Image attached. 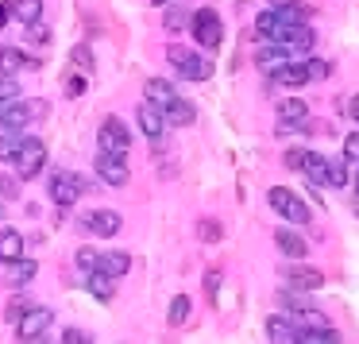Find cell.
<instances>
[{"mask_svg": "<svg viewBox=\"0 0 359 344\" xmlns=\"http://www.w3.org/2000/svg\"><path fill=\"white\" fill-rule=\"evenodd\" d=\"M266 205H271V209L278 213L282 220H290V225H305V220L313 217L309 205H305L302 197L294 194V190H286V186H274L271 194H266Z\"/></svg>", "mask_w": 359, "mask_h": 344, "instance_id": "1", "label": "cell"}, {"mask_svg": "<svg viewBox=\"0 0 359 344\" xmlns=\"http://www.w3.org/2000/svg\"><path fill=\"white\" fill-rule=\"evenodd\" d=\"M189 32H194V43L205 51H217L220 47V35H224V27H220V16L212 8H197L194 12V24H189Z\"/></svg>", "mask_w": 359, "mask_h": 344, "instance_id": "2", "label": "cell"}, {"mask_svg": "<svg viewBox=\"0 0 359 344\" xmlns=\"http://www.w3.org/2000/svg\"><path fill=\"white\" fill-rule=\"evenodd\" d=\"M97 143H101V151H109V155H120V159L132 151V135H128V128H124V120H120V117H104V120H101Z\"/></svg>", "mask_w": 359, "mask_h": 344, "instance_id": "3", "label": "cell"}, {"mask_svg": "<svg viewBox=\"0 0 359 344\" xmlns=\"http://www.w3.org/2000/svg\"><path fill=\"white\" fill-rule=\"evenodd\" d=\"M47 112H50V105L43 101V97L12 101V105H4V128H24V124H32V120L47 117Z\"/></svg>", "mask_w": 359, "mask_h": 344, "instance_id": "4", "label": "cell"}, {"mask_svg": "<svg viewBox=\"0 0 359 344\" xmlns=\"http://www.w3.org/2000/svg\"><path fill=\"white\" fill-rule=\"evenodd\" d=\"M12 163H16L20 178H35V174L47 166V143H43V140H24V147L16 151Z\"/></svg>", "mask_w": 359, "mask_h": 344, "instance_id": "5", "label": "cell"}, {"mask_svg": "<svg viewBox=\"0 0 359 344\" xmlns=\"http://www.w3.org/2000/svg\"><path fill=\"white\" fill-rule=\"evenodd\" d=\"M81 194H86V182H81L78 174L58 171L55 178H50V201H55V205H62V209H74Z\"/></svg>", "mask_w": 359, "mask_h": 344, "instance_id": "6", "label": "cell"}, {"mask_svg": "<svg viewBox=\"0 0 359 344\" xmlns=\"http://www.w3.org/2000/svg\"><path fill=\"white\" fill-rule=\"evenodd\" d=\"M50 321H55V313L47 310V305H27V313L20 317V325H16V333H20V340H39L43 333L50 329Z\"/></svg>", "mask_w": 359, "mask_h": 344, "instance_id": "7", "label": "cell"}, {"mask_svg": "<svg viewBox=\"0 0 359 344\" xmlns=\"http://www.w3.org/2000/svg\"><path fill=\"white\" fill-rule=\"evenodd\" d=\"M255 62H259V70H263L266 78H274L278 70H286V66L302 62V58H297L290 47H282V43H271V47H263V51L255 55Z\"/></svg>", "mask_w": 359, "mask_h": 344, "instance_id": "8", "label": "cell"}, {"mask_svg": "<svg viewBox=\"0 0 359 344\" xmlns=\"http://www.w3.org/2000/svg\"><path fill=\"white\" fill-rule=\"evenodd\" d=\"M93 171H97V178L109 182V186H128V178H132L124 159H120V155H109V151H97Z\"/></svg>", "mask_w": 359, "mask_h": 344, "instance_id": "9", "label": "cell"}, {"mask_svg": "<svg viewBox=\"0 0 359 344\" xmlns=\"http://www.w3.org/2000/svg\"><path fill=\"white\" fill-rule=\"evenodd\" d=\"M282 279H286L290 290H320L325 286V271H317V267H305V263H294L282 271Z\"/></svg>", "mask_w": 359, "mask_h": 344, "instance_id": "10", "label": "cell"}, {"mask_svg": "<svg viewBox=\"0 0 359 344\" xmlns=\"http://www.w3.org/2000/svg\"><path fill=\"white\" fill-rule=\"evenodd\" d=\"M266 336H271V344H297L302 340V329L286 313H274V317H266Z\"/></svg>", "mask_w": 359, "mask_h": 344, "instance_id": "11", "label": "cell"}, {"mask_svg": "<svg viewBox=\"0 0 359 344\" xmlns=\"http://www.w3.org/2000/svg\"><path fill=\"white\" fill-rule=\"evenodd\" d=\"M135 117H140V132L147 135V140H158V135L166 132V112L158 109V105L143 101V105H140V112H135Z\"/></svg>", "mask_w": 359, "mask_h": 344, "instance_id": "12", "label": "cell"}, {"mask_svg": "<svg viewBox=\"0 0 359 344\" xmlns=\"http://www.w3.org/2000/svg\"><path fill=\"white\" fill-rule=\"evenodd\" d=\"M305 117H309V105H305L302 97H286V101L278 105V132H286V128H302Z\"/></svg>", "mask_w": 359, "mask_h": 344, "instance_id": "13", "label": "cell"}, {"mask_svg": "<svg viewBox=\"0 0 359 344\" xmlns=\"http://www.w3.org/2000/svg\"><path fill=\"white\" fill-rule=\"evenodd\" d=\"M274 244H278V251L286 259H305V251H309V240H305L302 232H294V228H286V225L274 232Z\"/></svg>", "mask_w": 359, "mask_h": 344, "instance_id": "14", "label": "cell"}, {"mask_svg": "<svg viewBox=\"0 0 359 344\" xmlns=\"http://www.w3.org/2000/svg\"><path fill=\"white\" fill-rule=\"evenodd\" d=\"M35 271H39L35 259H8V263H4V282H8V286H24V282L35 279Z\"/></svg>", "mask_w": 359, "mask_h": 344, "instance_id": "15", "label": "cell"}, {"mask_svg": "<svg viewBox=\"0 0 359 344\" xmlns=\"http://www.w3.org/2000/svg\"><path fill=\"white\" fill-rule=\"evenodd\" d=\"M143 97H147L151 105H158V109H170V105L178 101V93H174V86L166 78H151L147 86H143Z\"/></svg>", "mask_w": 359, "mask_h": 344, "instance_id": "16", "label": "cell"}, {"mask_svg": "<svg viewBox=\"0 0 359 344\" xmlns=\"http://www.w3.org/2000/svg\"><path fill=\"white\" fill-rule=\"evenodd\" d=\"M302 174H305V182H309L313 190L328 186V159H325V155H317V151H309V155H305Z\"/></svg>", "mask_w": 359, "mask_h": 344, "instance_id": "17", "label": "cell"}, {"mask_svg": "<svg viewBox=\"0 0 359 344\" xmlns=\"http://www.w3.org/2000/svg\"><path fill=\"white\" fill-rule=\"evenodd\" d=\"M86 225H89V232H97V236H116L120 232V213H112V209H93L86 217Z\"/></svg>", "mask_w": 359, "mask_h": 344, "instance_id": "18", "label": "cell"}, {"mask_svg": "<svg viewBox=\"0 0 359 344\" xmlns=\"http://www.w3.org/2000/svg\"><path fill=\"white\" fill-rule=\"evenodd\" d=\"M271 81H274V86H282V89H302V86H309V70H305V58H302V62H294V66H286V70H278Z\"/></svg>", "mask_w": 359, "mask_h": 344, "instance_id": "19", "label": "cell"}, {"mask_svg": "<svg viewBox=\"0 0 359 344\" xmlns=\"http://www.w3.org/2000/svg\"><path fill=\"white\" fill-rule=\"evenodd\" d=\"M290 321H294L302 333H313V329H328V317L320 310H313V305H302V310H294V313H286Z\"/></svg>", "mask_w": 359, "mask_h": 344, "instance_id": "20", "label": "cell"}, {"mask_svg": "<svg viewBox=\"0 0 359 344\" xmlns=\"http://www.w3.org/2000/svg\"><path fill=\"white\" fill-rule=\"evenodd\" d=\"M86 286H89V294H93L97 302H112V298H116V279H112V274H104V271L86 274Z\"/></svg>", "mask_w": 359, "mask_h": 344, "instance_id": "21", "label": "cell"}, {"mask_svg": "<svg viewBox=\"0 0 359 344\" xmlns=\"http://www.w3.org/2000/svg\"><path fill=\"white\" fill-rule=\"evenodd\" d=\"M166 112V128H189L197 120V109L189 101H174L170 109H163Z\"/></svg>", "mask_w": 359, "mask_h": 344, "instance_id": "22", "label": "cell"}, {"mask_svg": "<svg viewBox=\"0 0 359 344\" xmlns=\"http://www.w3.org/2000/svg\"><path fill=\"white\" fill-rule=\"evenodd\" d=\"M12 16L20 20V24H39L43 20V0H12Z\"/></svg>", "mask_w": 359, "mask_h": 344, "instance_id": "23", "label": "cell"}, {"mask_svg": "<svg viewBox=\"0 0 359 344\" xmlns=\"http://www.w3.org/2000/svg\"><path fill=\"white\" fill-rule=\"evenodd\" d=\"M104 274H112V279H124L128 271H132V256L128 251H104Z\"/></svg>", "mask_w": 359, "mask_h": 344, "instance_id": "24", "label": "cell"}, {"mask_svg": "<svg viewBox=\"0 0 359 344\" xmlns=\"http://www.w3.org/2000/svg\"><path fill=\"white\" fill-rule=\"evenodd\" d=\"M20 251H24V236H20L16 228H4V232H0V256H4V263H8V259H24Z\"/></svg>", "mask_w": 359, "mask_h": 344, "instance_id": "25", "label": "cell"}, {"mask_svg": "<svg viewBox=\"0 0 359 344\" xmlns=\"http://www.w3.org/2000/svg\"><path fill=\"white\" fill-rule=\"evenodd\" d=\"M182 78H189V81H209L212 78V62L205 55H194L189 58V66L182 70Z\"/></svg>", "mask_w": 359, "mask_h": 344, "instance_id": "26", "label": "cell"}, {"mask_svg": "<svg viewBox=\"0 0 359 344\" xmlns=\"http://www.w3.org/2000/svg\"><path fill=\"white\" fill-rule=\"evenodd\" d=\"M101 267H104V251H97V248H81V251H78V271L97 274Z\"/></svg>", "mask_w": 359, "mask_h": 344, "instance_id": "27", "label": "cell"}, {"mask_svg": "<svg viewBox=\"0 0 359 344\" xmlns=\"http://www.w3.org/2000/svg\"><path fill=\"white\" fill-rule=\"evenodd\" d=\"M297 344H340V333H336L332 325L328 329H313V333H302V340Z\"/></svg>", "mask_w": 359, "mask_h": 344, "instance_id": "28", "label": "cell"}, {"mask_svg": "<svg viewBox=\"0 0 359 344\" xmlns=\"http://www.w3.org/2000/svg\"><path fill=\"white\" fill-rule=\"evenodd\" d=\"M4 66L16 70V66H43V62H39V58H27L24 51H16V47H4Z\"/></svg>", "mask_w": 359, "mask_h": 344, "instance_id": "29", "label": "cell"}, {"mask_svg": "<svg viewBox=\"0 0 359 344\" xmlns=\"http://www.w3.org/2000/svg\"><path fill=\"white\" fill-rule=\"evenodd\" d=\"M348 182H351V171H348V163H344V159H340V163H328V186H348Z\"/></svg>", "mask_w": 359, "mask_h": 344, "instance_id": "30", "label": "cell"}, {"mask_svg": "<svg viewBox=\"0 0 359 344\" xmlns=\"http://www.w3.org/2000/svg\"><path fill=\"white\" fill-rule=\"evenodd\" d=\"M189 302H194L189 294H178V298L170 302V325H182V321L189 317Z\"/></svg>", "mask_w": 359, "mask_h": 344, "instance_id": "31", "label": "cell"}, {"mask_svg": "<svg viewBox=\"0 0 359 344\" xmlns=\"http://www.w3.org/2000/svg\"><path fill=\"white\" fill-rule=\"evenodd\" d=\"M344 163H348V166L359 163V132H348V135H344Z\"/></svg>", "mask_w": 359, "mask_h": 344, "instance_id": "32", "label": "cell"}, {"mask_svg": "<svg viewBox=\"0 0 359 344\" xmlns=\"http://www.w3.org/2000/svg\"><path fill=\"white\" fill-rule=\"evenodd\" d=\"M305 70H309V81H320V78H328V62L325 58H305Z\"/></svg>", "mask_w": 359, "mask_h": 344, "instance_id": "33", "label": "cell"}, {"mask_svg": "<svg viewBox=\"0 0 359 344\" xmlns=\"http://www.w3.org/2000/svg\"><path fill=\"white\" fill-rule=\"evenodd\" d=\"M166 58H170V62L178 66V70H186L189 58H194V51H186V47H170V51H166Z\"/></svg>", "mask_w": 359, "mask_h": 344, "instance_id": "34", "label": "cell"}, {"mask_svg": "<svg viewBox=\"0 0 359 344\" xmlns=\"http://www.w3.org/2000/svg\"><path fill=\"white\" fill-rule=\"evenodd\" d=\"M62 93L66 97H81V93H86V78H81V74H70L66 86H62Z\"/></svg>", "mask_w": 359, "mask_h": 344, "instance_id": "35", "label": "cell"}, {"mask_svg": "<svg viewBox=\"0 0 359 344\" xmlns=\"http://www.w3.org/2000/svg\"><path fill=\"white\" fill-rule=\"evenodd\" d=\"M186 24H194V16H186V12H166V32H182Z\"/></svg>", "mask_w": 359, "mask_h": 344, "instance_id": "36", "label": "cell"}, {"mask_svg": "<svg viewBox=\"0 0 359 344\" xmlns=\"http://www.w3.org/2000/svg\"><path fill=\"white\" fill-rule=\"evenodd\" d=\"M305 155H309V151H297V147H290L286 155H282V163H286L290 171H302V166H305Z\"/></svg>", "mask_w": 359, "mask_h": 344, "instance_id": "37", "label": "cell"}, {"mask_svg": "<svg viewBox=\"0 0 359 344\" xmlns=\"http://www.w3.org/2000/svg\"><path fill=\"white\" fill-rule=\"evenodd\" d=\"M62 344H93V336H89L86 329H66V333H62Z\"/></svg>", "mask_w": 359, "mask_h": 344, "instance_id": "38", "label": "cell"}, {"mask_svg": "<svg viewBox=\"0 0 359 344\" xmlns=\"http://www.w3.org/2000/svg\"><path fill=\"white\" fill-rule=\"evenodd\" d=\"M217 290H220V271H209L205 274V294L217 298Z\"/></svg>", "mask_w": 359, "mask_h": 344, "instance_id": "39", "label": "cell"}, {"mask_svg": "<svg viewBox=\"0 0 359 344\" xmlns=\"http://www.w3.org/2000/svg\"><path fill=\"white\" fill-rule=\"evenodd\" d=\"M27 35H32L35 43H50V27H43V24H32V27H27Z\"/></svg>", "mask_w": 359, "mask_h": 344, "instance_id": "40", "label": "cell"}, {"mask_svg": "<svg viewBox=\"0 0 359 344\" xmlns=\"http://www.w3.org/2000/svg\"><path fill=\"white\" fill-rule=\"evenodd\" d=\"M74 58H78L81 70H89V66H93V55H89V47H78V51H74Z\"/></svg>", "mask_w": 359, "mask_h": 344, "instance_id": "41", "label": "cell"}, {"mask_svg": "<svg viewBox=\"0 0 359 344\" xmlns=\"http://www.w3.org/2000/svg\"><path fill=\"white\" fill-rule=\"evenodd\" d=\"M201 232H205V240H209V244H212V240H217V236H220V228H217V225H212V220H205V225H201Z\"/></svg>", "mask_w": 359, "mask_h": 344, "instance_id": "42", "label": "cell"}, {"mask_svg": "<svg viewBox=\"0 0 359 344\" xmlns=\"http://www.w3.org/2000/svg\"><path fill=\"white\" fill-rule=\"evenodd\" d=\"M294 4H302V0H271L274 12H278V8H294Z\"/></svg>", "mask_w": 359, "mask_h": 344, "instance_id": "43", "label": "cell"}, {"mask_svg": "<svg viewBox=\"0 0 359 344\" xmlns=\"http://www.w3.org/2000/svg\"><path fill=\"white\" fill-rule=\"evenodd\" d=\"M351 120H355V124H359V93L351 97Z\"/></svg>", "mask_w": 359, "mask_h": 344, "instance_id": "44", "label": "cell"}, {"mask_svg": "<svg viewBox=\"0 0 359 344\" xmlns=\"http://www.w3.org/2000/svg\"><path fill=\"white\" fill-rule=\"evenodd\" d=\"M351 186H355V194H359V163L351 166Z\"/></svg>", "mask_w": 359, "mask_h": 344, "instance_id": "45", "label": "cell"}, {"mask_svg": "<svg viewBox=\"0 0 359 344\" xmlns=\"http://www.w3.org/2000/svg\"><path fill=\"white\" fill-rule=\"evenodd\" d=\"M151 4H155V8H166V4H170V0H151Z\"/></svg>", "mask_w": 359, "mask_h": 344, "instance_id": "46", "label": "cell"}]
</instances>
